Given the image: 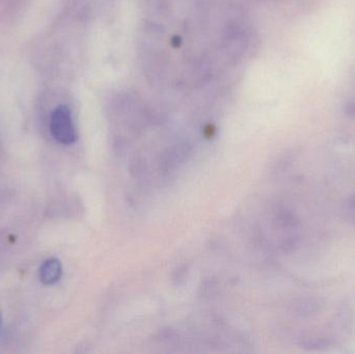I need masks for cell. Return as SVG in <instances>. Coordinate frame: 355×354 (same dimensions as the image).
Returning a JSON list of instances; mask_svg holds the SVG:
<instances>
[{
  "label": "cell",
  "mask_w": 355,
  "mask_h": 354,
  "mask_svg": "<svg viewBox=\"0 0 355 354\" xmlns=\"http://www.w3.org/2000/svg\"><path fill=\"white\" fill-rule=\"evenodd\" d=\"M50 131L54 139L62 145H72L76 141V131L68 107L60 106L52 112Z\"/></svg>",
  "instance_id": "6da1fadb"
},
{
  "label": "cell",
  "mask_w": 355,
  "mask_h": 354,
  "mask_svg": "<svg viewBox=\"0 0 355 354\" xmlns=\"http://www.w3.org/2000/svg\"><path fill=\"white\" fill-rule=\"evenodd\" d=\"M62 267L60 260L50 258L42 264L40 268V278L45 285H53L62 278Z\"/></svg>",
  "instance_id": "7a4b0ae2"
},
{
  "label": "cell",
  "mask_w": 355,
  "mask_h": 354,
  "mask_svg": "<svg viewBox=\"0 0 355 354\" xmlns=\"http://www.w3.org/2000/svg\"><path fill=\"white\" fill-rule=\"evenodd\" d=\"M2 330V315H1V310H0V334H1Z\"/></svg>",
  "instance_id": "3957f363"
}]
</instances>
